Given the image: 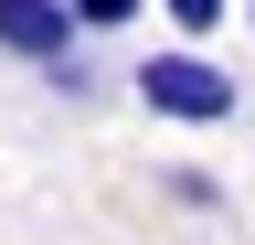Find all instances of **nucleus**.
Listing matches in <instances>:
<instances>
[{
	"label": "nucleus",
	"instance_id": "1",
	"mask_svg": "<svg viewBox=\"0 0 255 245\" xmlns=\"http://www.w3.org/2000/svg\"><path fill=\"white\" fill-rule=\"evenodd\" d=\"M128 85H138V107H149V117H170V128H223V117L245 107V85L223 75V64H213L202 43L138 53V75H128Z\"/></svg>",
	"mask_w": 255,
	"mask_h": 245
},
{
	"label": "nucleus",
	"instance_id": "2",
	"mask_svg": "<svg viewBox=\"0 0 255 245\" xmlns=\"http://www.w3.org/2000/svg\"><path fill=\"white\" fill-rule=\"evenodd\" d=\"M75 43H85L75 0H0V53H21V64H64Z\"/></svg>",
	"mask_w": 255,
	"mask_h": 245
},
{
	"label": "nucleus",
	"instance_id": "3",
	"mask_svg": "<svg viewBox=\"0 0 255 245\" xmlns=\"http://www.w3.org/2000/svg\"><path fill=\"white\" fill-rule=\"evenodd\" d=\"M159 21H170L181 43H213L223 32V0H159Z\"/></svg>",
	"mask_w": 255,
	"mask_h": 245
},
{
	"label": "nucleus",
	"instance_id": "4",
	"mask_svg": "<svg viewBox=\"0 0 255 245\" xmlns=\"http://www.w3.org/2000/svg\"><path fill=\"white\" fill-rule=\"evenodd\" d=\"M75 21H85V32H128V21H138V0H75Z\"/></svg>",
	"mask_w": 255,
	"mask_h": 245
},
{
	"label": "nucleus",
	"instance_id": "5",
	"mask_svg": "<svg viewBox=\"0 0 255 245\" xmlns=\"http://www.w3.org/2000/svg\"><path fill=\"white\" fill-rule=\"evenodd\" d=\"M170 203H191V213H213V203H223V181H213V171H170Z\"/></svg>",
	"mask_w": 255,
	"mask_h": 245
},
{
	"label": "nucleus",
	"instance_id": "6",
	"mask_svg": "<svg viewBox=\"0 0 255 245\" xmlns=\"http://www.w3.org/2000/svg\"><path fill=\"white\" fill-rule=\"evenodd\" d=\"M245 32H255V0H245Z\"/></svg>",
	"mask_w": 255,
	"mask_h": 245
}]
</instances>
